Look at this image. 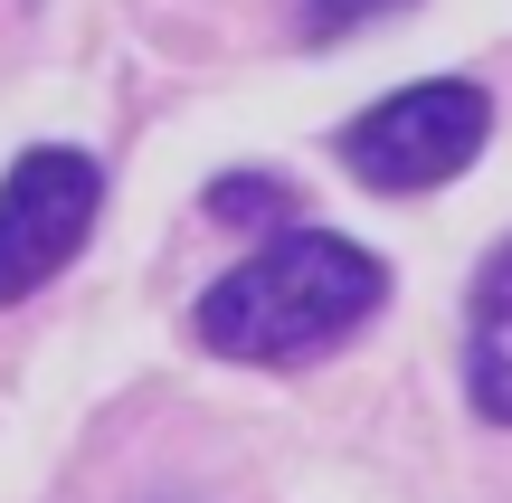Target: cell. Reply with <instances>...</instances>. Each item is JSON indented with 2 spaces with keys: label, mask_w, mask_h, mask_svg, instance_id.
Segmentation results:
<instances>
[{
  "label": "cell",
  "mask_w": 512,
  "mask_h": 503,
  "mask_svg": "<svg viewBox=\"0 0 512 503\" xmlns=\"http://www.w3.org/2000/svg\"><path fill=\"white\" fill-rule=\"evenodd\" d=\"M494 133V95L475 76H427V86L380 95L370 114L342 124V171L361 190H389V200H418V190L456 181L465 162Z\"/></svg>",
  "instance_id": "obj_2"
},
{
  "label": "cell",
  "mask_w": 512,
  "mask_h": 503,
  "mask_svg": "<svg viewBox=\"0 0 512 503\" xmlns=\"http://www.w3.org/2000/svg\"><path fill=\"white\" fill-rule=\"evenodd\" d=\"M380 304H389V266L370 247L332 238V228H285V238H266L247 266H228L209 285L190 333L219 361L285 371V361H313L332 342H351Z\"/></svg>",
  "instance_id": "obj_1"
},
{
  "label": "cell",
  "mask_w": 512,
  "mask_h": 503,
  "mask_svg": "<svg viewBox=\"0 0 512 503\" xmlns=\"http://www.w3.org/2000/svg\"><path fill=\"white\" fill-rule=\"evenodd\" d=\"M209 209H219V219H275L285 190H275L266 171H247V181H209Z\"/></svg>",
  "instance_id": "obj_6"
},
{
  "label": "cell",
  "mask_w": 512,
  "mask_h": 503,
  "mask_svg": "<svg viewBox=\"0 0 512 503\" xmlns=\"http://www.w3.org/2000/svg\"><path fill=\"white\" fill-rule=\"evenodd\" d=\"M465 399L484 428H512V238L484 257L465 295Z\"/></svg>",
  "instance_id": "obj_4"
},
{
  "label": "cell",
  "mask_w": 512,
  "mask_h": 503,
  "mask_svg": "<svg viewBox=\"0 0 512 503\" xmlns=\"http://www.w3.org/2000/svg\"><path fill=\"white\" fill-rule=\"evenodd\" d=\"M389 10H408V0H304V29L313 38H351V29H370Z\"/></svg>",
  "instance_id": "obj_5"
},
{
  "label": "cell",
  "mask_w": 512,
  "mask_h": 503,
  "mask_svg": "<svg viewBox=\"0 0 512 503\" xmlns=\"http://www.w3.org/2000/svg\"><path fill=\"white\" fill-rule=\"evenodd\" d=\"M105 171L76 143H29L0 181V304H29L48 276H67L76 247L95 238Z\"/></svg>",
  "instance_id": "obj_3"
}]
</instances>
